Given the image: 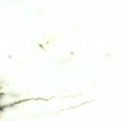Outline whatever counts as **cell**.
Wrapping results in <instances>:
<instances>
[{"label":"cell","mask_w":121,"mask_h":121,"mask_svg":"<svg viewBox=\"0 0 121 121\" xmlns=\"http://www.w3.org/2000/svg\"><path fill=\"white\" fill-rule=\"evenodd\" d=\"M2 106H1V105H0V112L3 110V109H2Z\"/></svg>","instance_id":"1"}]
</instances>
